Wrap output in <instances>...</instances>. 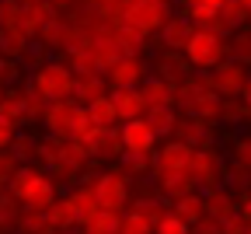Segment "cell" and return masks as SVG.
Segmentation results:
<instances>
[{
    "label": "cell",
    "instance_id": "cell-1",
    "mask_svg": "<svg viewBox=\"0 0 251 234\" xmlns=\"http://www.w3.org/2000/svg\"><path fill=\"white\" fill-rule=\"evenodd\" d=\"M11 196L18 199L21 210H28V213H49L52 203L59 199L52 175L42 172V168H35V164H25V168L14 175V182H11Z\"/></svg>",
    "mask_w": 251,
    "mask_h": 234
},
{
    "label": "cell",
    "instance_id": "cell-2",
    "mask_svg": "<svg viewBox=\"0 0 251 234\" xmlns=\"http://www.w3.org/2000/svg\"><path fill=\"white\" fill-rule=\"evenodd\" d=\"M25 88H28L31 94H39L46 105H52V102H74V91H77V74L70 70L67 63L49 59L39 74H28Z\"/></svg>",
    "mask_w": 251,
    "mask_h": 234
},
{
    "label": "cell",
    "instance_id": "cell-3",
    "mask_svg": "<svg viewBox=\"0 0 251 234\" xmlns=\"http://www.w3.org/2000/svg\"><path fill=\"white\" fill-rule=\"evenodd\" d=\"M185 59H188V66H192L196 74H213L216 66L227 63V39L199 28L192 35V42H188V49H185Z\"/></svg>",
    "mask_w": 251,
    "mask_h": 234
},
{
    "label": "cell",
    "instance_id": "cell-4",
    "mask_svg": "<svg viewBox=\"0 0 251 234\" xmlns=\"http://www.w3.org/2000/svg\"><path fill=\"white\" fill-rule=\"evenodd\" d=\"M171 7L164 4V0H133L129 7H126V25H133L136 31H143V35L150 39L153 31H164V25L171 21Z\"/></svg>",
    "mask_w": 251,
    "mask_h": 234
},
{
    "label": "cell",
    "instance_id": "cell-5",
    "mask_svg": "<svg viewBox=\"0 0 251 234\" xmlns=\"http://www.w3.org/2000/svg\"><path fill=\"white\" fill-rule=\"evenodd\" d=\"M248 77H251L248 66L227 59L224 66H216V70L209 74V84H213V94H220L224 102H237V98L244 94V88H248Z\"/></svg>",
    "mask_w": 251,
    "mask_h": 234
},
{
    "label": "cell",
    "instance_id": "cell-6",
    "mask_svg": "<svg viewBox=\"0 0 251 234\" xmlns=\"http://www.w3.org/2000/svg\"><path fill=\"white\" fill-rule=\"evenodd\" d=\"M192 178H196V185L202 189V192H209V189H220V182H224V157L216 154V147H202V150H196V157H192Z\"/></svg>",
    "mask_w": 251,
    "mask_h": 234
},
{
    "label": "cell",
    "instance_id": "cell-7",
    "mask_svg": "<svg viewBox=\"0 0 251 234\" xmlns=\"http://www.w3.org/2000/svg\"><path fill=\"white\" fill-rule=\"evenodd\" d=\"M94 192H98L101 210L108 213H122L126 203H129V182H126V175H115V172H105L94 178Z\"/></svg>",
    "mask_w": 251,
    "mask_h": 234
},
{
    "label": "cell",
    "instance_id": "cell-8",
    "mask_svg": "<svg viewBox=\"0 0 251 234\" xmlns=\"http://www.w3.org/2000/svg\"><path fill=\"white\" fill-rule=\"evenodd\" d=\"M192 157H196L192 147H185V144H178V140H168L164 147H157V154H153V175H178V172H188V168H192Z\"/></svg>",
    "mask_w": 251,
    "mask_h": 234
},
{
    "label": "cell",
    "instance_id": "cell-9",
    "mask_svg": "<svg viewBox=\"0 0 251 234\" xmlns=\"http://www.w3.org/2000/svg\"><path fill=\"white\" fill-rule=\"evenodd\" d=\"M105 81H108L112 91H136L147 81V63L140 56H126V59H119L112 70L105 74Z\"/></svg>",
    "mask_w": 251,
    "mask_h": 234
},
{
    "label": "cell",
    "instance_id": "cell-10",
    "mask_svg": "<svg viewBox=\"0 0 251 234\" xmlns=\"http://www.w3.org/2000/svg\"><path fill=\"white\" fill-rule=\"evenodd\" d=\"M119 133H122L126 154H136V157H153V154H157V137H153V129L147 126V119L122 122Z\"/></svg>",
    "mask_w": 251,
    "mask_h": 234
},
{
    "label": "cell",
    "instance_id": "cell-11",
    "mask_svg": "<svg viewBox=\"0 0 251 234\" xmlns=\"http://www.w3.org/2000/svg\"><path fill=\"white\" fill-rule=\"evenodd\" d=\"M153 77L164 81V84H171V88H178L181 81L192 77V66H188L185 53H168L164 49V53L153 56Z\"/></svg>",
    "mask_w": 251,
    "mask_h": 234
},
{
    "label": "cell",
    "instance_id": "cell-12",
    "mask_svg": "<svg viewBox=\"0 0 251 234\" xmlns=\"http://www.w3.org/2000/svg\"><path fill=\"white\" fill-rule=\"evenodd\" d=\"M77 112H80L77 102H52V105L46 109L42 126L49 129V137H70V133H74V122H77Z\"/></svg>",
    "mask_w": 251,
    "mask_h": 234
},
{
    "label": "cell",
    "instance_id": "cell-13",
    "mask_svg": "<svg viewBox=\"0 0 251 234\" xmlns=\"http://www.w3.org/2000/svg\"><path fill=\"white\" fill-rule=\"evenodd\" d=\"M175 140L185 144V147H192V150H202V147H213V126L196 119V116H181L178 119V129H175Z\"/></svg>",
    "mask_w": 251,
    "mask_h": 234
},
{
    "label": "cell",
    "instance_id": "cell-14",
    "mask_svg": "<svg viewBox=\"0 0 251 234\" xmlns=\"http://www.w3.org/2000/svg\"><path fill=\"white\" fill-rule=\"evenodd\" d=\"M202 199H206V217H213V220H220V224H227V220L241 217V203L234 199V192L224 189V185L202 192Z\"/></svg>",
    "mask_w": 251,
    "mask_h": 234
},
{
    "label": "cell",
    "instance_id": "cell-15",
    "mask_svg": "<svg viewBox=\"0 0 251 234\" xmlns=\"http://www.w3.org/2000/svg\"><path fill=\"white\" fill-rule=\"evenodd\" d=\"M56 18V11L49 7V4H21V14H18V31H21V35H28L31 42H35L39 39V31L49 25Z\"/></svg>",
    "mask_w": 251,
    "mask_h": 234
},
{
    "label": "cell",
    "instance_id": "cell-16",
    "mask_svg": "<svg viewBox=\"0 0 251 234\" xmlns=\"http://www.w3.org/2000/svg\"><path fill=\"white\" fill-rule=\"evenodd\" d=\"M196 31H199V28L188 21L185 14H175V18L164 25V31H161V42H164V49H168V53H185Z\"/></svg>",
    "mask_w": 251,
    "mask_h": 234
},
{
    "label": "cell",
    "instance_id": "cell-17",
    "mask_svg": "<svg viewBox=\"0 0 251 234\" xmlns=\"http://www.w3.org/2000/svg\"><path fill=\"white\" fill-rule=\"evenodd\" d=\"M140 98H143V109L147 112H161V109H175V88L157 81V77H147L143 88H140Z\"/></svg>",
    "mask_w": 251,
    "mask_h": 234
},
{
    "label": "cell",
    "instance_id": "cell-18",
    "mask_svg": "<svg viewBox=\"0 0 251 234\" xmlns=\"http://www.w3.org/2000/svg\"><path fill=\"white\" fill-rule=\"evenodd\" d=\"M108 81L105 74H91V77H77V91H74V102L80 109H91L94 102H101V98H108Z\"/></svg>",
    "mask_w": 251,
    "mask_h": 234
},
{
    "label": "cell",
    "instance_id": "cell-19",
    "mask_svg": "<svg viewBox=\"0 0 251 234\" xmlns=\"http://www.w3.org/2000/svg\"><path fill=\"white\" fill-rule=\"evenodd\" d=\"M0 119H7L11 126H28V91L25 88H11L7 98L0 102Z\"/></svg>",
    "mask_w": 251,
    "mask_h": 234
},
{
    "label": "cell",
    "instance_id": "cell-20",
    "mask_svg": "<svg viewBox=\"0 0 251 234\" xmlns=\"http://www.w3.org/2000/svg\"><path fill=\"white\" fill-rule=\"evenodd\" d=\"M49 217H52V224H56V234H74L77 227H84V217L77 213V206L70 203V196H59L56 203H52V210H49Z\"/></svg>",
    "mask_w": 251,
    "mask_h": 234
},
{
    "label": "cell",
    "instance_id": "cell-21",
    "mask_svg": "<svg viewBox=\"0 0 251 234\" xmlns=\"http://www.w3.org/2000/svg\"><path fill=\"white\" fill-rule=\"evenodd\" d=\"M202 94H206V88H202V81H199V74H192V77H188V81H181V84L175 88V109H178L181 116H192Z\"/></svg>",
    "mask_w": 251,
    "mask_h": 234
},
{
    "label": "cell",
    "instance_id": "cell-22",
    "mask_svg": "<svg viewBox=\"0 0 251 234\" xmlns=\"http://www.w3.org/2000/svg\"><path fill=\"white\" fill-rule=\"evenodd\" d=\"M181 14L196 28H209V25L220 21V14H224V0H196V4H188Z\"/></svg>",
    "mask_w": 251,
    "mask_h": 234
},
{
    "label": "cell",
    "instance_id": "cell-23",
    "mask_svg": "<svg viewBox=\"0 0 251 234\" xmlns=\"http://www.w3.org/2000/svg\"><path fill=\"white\" fill-rule=\"evenodd\" d=\"M112 102H115L122 122H133V119H143V116H147L143 98H140V88H136V91H112Z\"/></svg>",
    "mask_w": 251,
    "mask_h": 234
},
{
    "label": "cell",
    "instance_id": "cell-24",
    "mask_svg": "<svg viewBox=\"0 0 251 234\" xmlns=\"http://www.w3.org/2000/svg\"><path fill=\"white\" fill-rule=\"evenodd\" d=\"M171 213H178L188 227L202 224V220H206V199H202V192H192V196L178 199V203H171Z\"/></svg>",
    "mask_w": 251,
    "mask_h": 234
},
{
    "label": "cell",
    "instance_id": "cell-25",
    "mask_svg": "<svg viewBox=\"0 0 251 234\" xmlns=\"http://www.w3.org/2000/svg\"><path fill=\"white\" fill-rule=\"evenodd\" d=\"M126 147H122V133L119 129H98V137L91 144V157H119L122 161Z\"/></svg>",
    "mask_w": 251,
    "mask_h": 234
},
{
    "label": "cell",
    "instance_id": "cell-26",
    "mask_svg": "<svg viewBox=\"0 0 251 234\" xmlns=\"http://www.w3.org/2000/svg\"><path fill=\"white\" fill-rule=\"evenodd\" d=\"M0 53H4L7 59H14V63H21L31 53V39L21 35L18 28H4V31H0Z\"/></svg>",
    "mask_w": 251,
    "mask_h": 234
},
{
    "label": "cell",
    "instance_id": "cell-27",
    "mask_svg": "<svg viewBox=\"0 0 251 234\" xmlns=\"http://www.w3.org/2000/svg\"><path fill=\"white\" fill-rule=\"evenodd\" d=\"M143 119H147V126L153 129V137H157V140H171L181 116H178L175 109H161V112H147Z\"/></svg>",
    "mask_w": 251,
    "mask_h": 234
},
{
    "label": "cell",
    "instance_id": "cell-28",
    "mask_svg": "<svg viewBox=\"0 0 251 234\" xmlns=\"http://www.w3.org/2000/svg\"><path fill=\"white\" fill-rule=\"evenodd\" d=\"M70 203L77 206V213L87 220V217H94V213H98L101 210V203H98V192H94V182H87V185H74L70 192Z\"/></svg>",
    "mask_w": 251,
    "mask_h": 234
},
{
    "label": "cell",
    "instance_id": "cell-29",
    "mask_svg": "<svg viewBox=\"0 0 251 234\" xmlns=\"http://www.w3.org/2000/svg\"><path fill=\"white\" fill-rule=\"evenodd\" d=\"M63 56H67L63 63H67V66H70V70H74L77 77L101 74V70H98V59H94V53H91V46H84V49H67Z\"/></svg>",
    "mask_w": 251,
    "mask_h": 234
},
{
    "label": "cell",
    "instance_id": "cell-30",
    "mask_svg": "<svg viewBox=\"0 0 251 234\" xmlns=\"http://www.w3.org/2000/svg\"><path fill=\"white\" fill-rule=\"evenodd\" d=\"M227 59H234V63L251 70V28H241L227 39Z\"/></svg>",
    "mask_w": 251,
    "mask_h": 234
},
{
    "label": "cell",
    "instance_id": "cell-31",
    "mask_svg": "<svg viewBox=\"0 0 251 234\" xmlns=\"http://www.w3.org/2000/svg\"><path fill=\"white\" fill-rule=\"evenodd\" d=\"M87 116H91V122L98 126V129H115L122 119H119V109H115V102H112V94L108 98H101V102H94L91 109H87Z\"/></svg>",
    "mask_w": 251,
    "mask_h": 234
},
{
    "label": "cell",
    "instance_id": "cell-32",
    "mask_svg": "<svg viewBox=\"0 0 251 234\" xmlns=\"http://www.w3.org/2000/svg\"><path fill=\"white\" fill-rule=\"evenodd\" d=\"M119 227H122V213H108V210H98L94 217H87L84 220V234H119Z\"/></svg>",
    "mask_w": 251,
    "mask_h": 234
},
{
    "label": "cell",
    "instance_id": "cell-33",
    "mask_svg": "<svg viewBox=\"0 0 251 234\" xmlns=\"http://www.w3.org/2000/svg\"><path fill=\"white\" fill-rule=\"evenodd\" d=\"M21 203L11 196V192H0V234H7V231H14L18 224H21Z\"/></svg>",
    "mask_w": 251,
    "mask_h": 234
},
{
    "label": "cell",
    "instance_id": "cell-34",
    "mask_svg": "<svg viewBox=\"0 0 251 234\" xmlns=\"http://www.w3.org/2000/svg\"><path fill=\"white\" fill-rule=\"evenodd\" d=\"M21 234H56V224L49 213H21V224H18Z\"/></svg>",
    "mask_w": 251,
    "mask_h": 234
},
{
    "label": "cell",
    "instance_id": "cell-35",
    "mask_svg": "<svg viewBox=\"0 0 251 234\" xmlns=\"http://www.w3.org/2000/svg\"><path fill=\"white\" fill-rule=\"evenodd\" d=\"M115 35H119L122 49L129 53V56H140V49L147 46V35H143V31H136L133 25H126V21H119V25H115Z\"/></svg>",
    "mask_w": 251,
    "mask_h": 234
},
{
    "label": "cell",
    "instance_id": "cell-36",
    "mask_svg": "<svg viewBox=\"0 0 251 234\" xmlns=\"http://www.w3.org/2000/svg\"><path fill=\"white\" fill-rule=\"evenodd\" d=\"M39 150H42V144L31 140L28 133H18V140H14V147H11V154H14L21 164H31V161L39 164Z\"/></svg>",
    "mask_w": 251,
    "mask_h": 234
},
{
    "label": "cell",
    "instance_id": "cell-37",
    "mask_svg": "<svg viewBox=\"0 0 251 234\" xmlns=\"http://www.w3.org/2000/svg\"><path fill=\"white\" fill-rule=\"evenodd\" d=\"M157 227L140 213V210H126L122 213V227H119V234H153Z\"/></svg>",
    "mask_w": 251,
    "mask_h": 234
},
{
    "label": "cell",
    "instance_id": "cell-38",
    "mask_svg": "<svg viewBox=\"0 0 251 234\" xmlns=\"http://www.w3.org/2000/svg\"><path fill=\"white\" fill-rule=\"evenodd\" d=\"M122 164L129 175H153V157H136V154H122Z\"/></svg>",
    "mask_w": 251,
    "mask_h": 234
},
{
    "label": "cell",
    "instance_id": "cell-39",
    "mask_svg": "<svg viewBox=\"0 0 251 234\" xmlns=\"http://www.w3.org/2000/svg\"><path fill=\"white\" fill-rule=\"evenodd\" d=\"M153 234H192V227H188L178 213H168V217L161 220V227H157Z\"/></svg>",
    "mask_w": 251,
    "mask_h": 234
},
{
    "label": "cell",
    "instance_id": "cell-40",
    "mask_svg": "<svg viewBox=\"0 0 251 234\" xmlns=\"http://www.w3.org/2000/svg\"><path fill=\"white\" fill-rule=\"evenodd\" d=\"M234 161H237V168H244L251 175V137H241L234 144Z\"/></svg>",
    "mask_w": 251,
    "mask_h": 234
},
{
    "label": "cell",
    "instance_id": "cell-41",
    "mask_svg": "<svg viewBox=\"0 0 251 234\" xmlns=\"http://www.w3.org/2000/svg\"><path fill=\"white\" fill-rule=\"evenodd\" d=\"M18 14H21V4L4 0V4H0V31H4V28H14V25H18Z\"/></svg>",
    "mask_w": 251,
    "mask_h": 234
},
{
    "label": "cell",
    "instance_id": "cell-42",
    "mask_svg": "<svg viewBox=\"0 0 251 234\" xmlns=\"http://www.w3.org/2000/svg\"><path fill=\"white\" fill-rule=\"evenodd\" d=\"M220 122L244 126V105H241V102H224V116H220Z\"/></svg>",
    "mask_w": 251,
    "mask_h": 234
},
{
    "label": "cell",
    "instance_id": "cell-43",
    "mask_svg": "<svg viewBox=\"0 0 251 234\" xmlns=\"http://www.w3.org/2000/svg\"><path fill=\"white\" fill-rule=\"evenodd\" d=\"M18 126H11L7 119H0V150H11L14 147V140H18Z\"/></svg>",
    "mask_w": 251,
    "mask_h": 234
},
{
    "label": "cell",
    "instance_id": "cell-44",
    "mask_svg": "<svg viewBox=\"0 0 251 234\" xmlns=\"http://www.w3.org/2000/svg\"><path fill=\"white\" fill-rule=\"evenodd\" d=\"M220 234H248V224H244L241 217H234V220H227V224H220Z\"/></svg>",
    "mask_w": 251,
    "mask_h": 234
},
{
    "label": "cell",
    "instance_id": "cell-45",
    "mask_svg": "<svg viewBox=\"0 0 251 234\" xmlns=\"http://www.w3.org/2000/svg\"><path fill=\"white\" fill-rule=\"evenodd\" d=\"M192 234H220V220L206 217L202 224H196V227H192Z\"/></svg>",
    "mask_w": 251,
    "mask_h": 234
},
{
    "label": "cell",
    "instance_id": "cell-46",
    "mask_svg": "<svg viewBox=\"0 0 251 234\" xmlns=\"http://www.w3.org/2000/svg\"><path fill=\"white\" fill-rule=\"evenodd\" d=\"M241 220H244V224H251V192L241 199Z\"/></svg>",
    "mask_w": 251,
    "mask_h": 234
},
{
    "label": "cell",
    "instance_id": "cell-47",
    "mask_svg": "<svg viewBox=\"0 0 251 234\" xmlns=\"http://www.w3.org/2000/svg\"><path fill=\"white\" fill-rule=\"evenodd\" d=\"M241 98H244V105L251 109V77H248V88H244V94H241Z\"/></svg>",
    "mask_w": 251,
    "mask_h": 234
},
{
    "label": "cell",
    "instance_id": "cell-48",
    "mask_svg": "<svg viewBox=\"0 0 251 234\" xmlns=\"http://www.w3.org/2000/svg\"><path fill=\"white\" fill-rule=\"evenodd\" d=\"M4 98H7V84H4V81H0V102H4Z\"/></svg>",
    "mask_w": 251,
    "mask_h": 234
},
{
    "label": "cell",
    "instance_id": "cell-49",
    "mask_svg": "<svg viewBox=\"0 0 251 234\" xmlns=\"http://www.w3.org/2000/svg\"><path fill=\"white\" fill-rule=\"evenodd\" d=\"M244 126H251V109L244 105Z\"/></svg>",
    "mask_w": 251,
    "mask_h": 234
},
{
    "label": "cell",
    "instance_id": "cell-50",
    "mask_svg": "<svg viewBox=\"0 0 251 234\" xmlns=\"http://www.w3.org/2000/svg\"><path fill=\"white\" fill-rule=\"evenodd\" d=\"M248 234H251V224H248Z\"/></svg>",
    "mask_w": 251,
    "mask_h": 234
},
{
    "label": "cell",
    "instance_id": "cell-51",
    "mask_svg": "<svg viewBox=\"0 0 251 234\" xmlns=\"http://www.w3.org/2000/svg\"><path fill=\"white\" fill-rule=\"evenodd\" d=\"M77 234H84V231H77Z\"/></svg>",
    "mask_w": 251,
    "mask_h": 234
}]
</instances>
